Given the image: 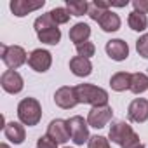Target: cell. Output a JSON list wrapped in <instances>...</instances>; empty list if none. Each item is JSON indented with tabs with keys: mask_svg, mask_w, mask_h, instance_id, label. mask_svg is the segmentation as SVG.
I'll use <instances>...</instances> for the list:
<instances>
[{
	"mask_svg": "<svg viewBox=\"0 0 148 148\" xmlns=\"http://www.w3.org/2000/svg\"><path fill=\"white\" fill-rule=\"evenodd\" d=\"M108 138L117 143L120 148H139L141 146V141H139V136L132 131V127L124 122V120H115L112 122V127H110V132H108Z\"/></svg>",
	"mask_w": 148,
	"mask_h": 148,
	"instance_id": "obj_1",
	"label": "cell"
},
{
	"mask_svg": "<svg viewBox=\"0 0 148 148\" xmlns=\"http://www.w3.org/2000/svg\"><path fill=\"white\" fill-rule=\"evenodd\" d=\"M75 94H77L79 103H86V105H92V106H106V103H108V92L92 84L75 86Z\"/></svg>",
	"mask_w": 148,
	"mask_h": 148,
	"instance_id": "obj_2",
	"label": "cell"
},
{
	"mask_svg": "<svg viewBox=\"0 0 148 148\" xmlns=\"http://www.w3.org/2000/svg\"><path fill=\"white\" fill-rule=\"evenodd\" d=\"M18 117L25 125H37L42 119V106L35 98H25L18 105Z\"/></svg>",
	"mask_w": 148,
	"mask_h": 148,
	"instance_id": "obj_3",
	"label": "cell"
},
{
	"mask_svg": "<svg viewBox=\"0 0 148 148\" xmlns=\"http://www.w3.org/2000/svg\"><path fill=\"white\" fill-rule=\"evenodd\" d=\"M68 122V129H70V138L75 145H84L86 141H89V124L87 120H84V117L75 115L66 120Z\"/></svg>",
	"mask_w": 148,
	"mask_h": 148,
	"instance_id": "obj_4",
	"label": "cell"
},
{
	"mask_svg": "<svg viewBox=\"0 0 148 148\" xmlns=\"http://www.w3.org/2000/svg\"><path fill=\"white\" fill-rule=\"evenodd\" d=\"M2 61L9 70H16L26 63V52L19 45H4L2 44Z\"/></svg>",
	"mask_w": 148,
	"mask_h": 148,
	"instance_id": "obj_5",
	"label": "cell"
},
{
	"mask_svg": "<svg viewBox=\"0 0 148 148\" xmlns=\"http://www.w3.org/2000/svg\"><path fill=\"white\" fill-rule=\"evenodd\" d=\"M113 117V110L112 106H92V110L89 112L87 115V124L91 127H96V129H101L105 127Z\"/></svg>",
	"mask_w": 148,
	"mask_h": 148,
	"instance_id": "obj_6",
	"label": "cell"
},
{
	"mask_svg": "<svg viewBox=\"0 0 148 148\" xmlns=\"http://www.w3.org/2000/svg\"><path fill=\"white\" fill-rule=\"evenodd\" d=\"M0 84H2V89L9 94H18L23 91V77L16 70H7L2 73V77H0Z\"/></svg>",
	"mask_w": 148,
	"mask_h": 148,
	"instance_id": "obj_7",
	"label": "cell"
},
{
	"mask_svg": "<svg viewBox=\"0 0 148 148\" xmlns=\"http://www.w3.org/2000/svg\"><path fill=\"white\" fill-rule=\"evenodd\" d=\"M28 64H30L35 71L44 73V71H47V70L51 68V64H52V56H51V52L45 51V49H35V51H32V54L28 56Z\"/></svg>",
	"mask_w": 148,
	"mask_h": 148,
	"instance_id": "obj_8",
	"label": "cell"
},
{
	"mask_svg": "<svg viewBox=\"0 0 148 148\" xmlns=\"http://www.w3.org/2000/svg\"><path fill=\"white\" fill-rule=\"evenodd\" d=\"M47 136L51 139H54L58 145H63L70 139V129H68V122L66 120H61V119H56L49 124L47 127Z\"/></svg>",
	"mask_w": 148,
	"mask_h": 148,
	"instance_id": "obj_9",
	"label": "cell"
},
{
	"mask_svg": "<svg viewBox=\"0 0 148 148\" xmlns=\"http://www.w3.org/2000/svg\"><path fill=\"white\" fill-rule=\"evenodd\" d=\"M127 115H129V120H131V122H136V124L145 122V120L148 119V99H145V98H136V99L129 105Z\"/></svg>",
	"mask_w": 148,
	"mask_h": 148,
	"instance_id": "obj_10",
	"label": "cell"
},
{
	"mask_svg": "<svg viewBox=\"0 0 148 148\" xmlns=\"http://www.w3.org/2000/svg\"><path fill=\"white\" fill-rule=\"evenodd\" d=\"M54 101H56V105H58L59 108H63V110L73 108V106L79 103V101H77V94H75V87H68V86L59 87V89L56 91V94H54Z\"/></svg>",
	"mask_w": 148,
	"mask_h": 148,
	"instance_id": "obj_11",
	"label": "cell"
},
{
	"mask_svg": "<svg viewBox=\"0 0 148 148\" xmlns=\"http://www.w3.org/2000/svg\"><path fill=\"white\" fill-rule=\"evenodd\" d=\"M106 54L113 61H124L129 56V45H127V42H124L120 38L108 40L106 42Z\"/></svg>",
	"mask_w": 148,
	"mask_h": 148,
	"instance_id": "obj_12",
	"label": "cell"
},
{
	"mask_svg": "<svg viewBox=\"0 0 148 148\" xmlns=\"http://www.w3.org/2000/svg\"><path fill=\"white\" fill-rule=\"evenodd\" d=\"M44 7V0H40V2H26V0H12L11 2V11L14 16L18 18H23L37 9H42Z\"/></svg>",
	"mask_w": 148,
	"mask_h": 148,
	"instance_id": "obj_13",
	"label": "cell"
},
{
	"mask_svg": "<svg viewBox=\"0 0 148 148\" xmlns=\"http://www.w3.org/2000/svg\"><path fill=\"white\" fill-rule=\"evenodd\" d=\"M70 70L73 71V75H77V77H87L92 71V64L87 58L75 56V58L70 59Z\"/></svg>",
	"mask_w": 148,
	"mask_h": 148,
	"instance_id": "obj_14",
	"label": "cell"
},
{
	"mask_svg": "<svg viewBox=\"0 0 148 148\" xmlns=\"http://www.w3.org/2000/svg\"><path fill=\"white\" fill-rule=\"evenodd\" d=\"M4 132H5V138L9 141H12L14 145H21L25 141V127L19 122H9V124H5Z\"/></svg>",
	"mask_w": 148,
	"mask_h": 148,
	"instance_id": "obj_15",
	"label": "cell"
},
{
	"mask_svg": "<svg viewBox=\"0 0 148 148\" xmlns=\"http://www.w3.org/2000/svg\"><path fill=\"white\" fill-rule=\"evenodd\" d=\"M89 37H91V28L86 23H77L73 25V28H70V40L75 42V45L87 42Z\"/></svg>",
	"mask_w": 148,
	"mask_h": 148,
	"instance_id": "obj_16",
	"label": "cell"
},
{
	"mask_svg": "<svg viewBox=\"0 0 148 148\" xmlns=\"http://www.w3.org/2000/svg\"><path fill=\"white\" fill-rule=\"evenodd\" d=\"M99 26L103 32H117L120 28V18L119 14L112 12V11H105L103 18L99 19Z\"/></svg>",
	"mask_w": 148,
	"mask_h": 148,
	"instance_id": "obj_17",
	"label": "cell"
},
{
	"mask_svg": "<svg viewBox=\"0 0 148 148\" xmlns=\"http://www.w3.org/2000/svg\"><path fill=\"white\" fill-rule=\"evenodd\" d=\"M110 86H112V89L117 91V92H122V91L129 89V87H131V73H127V71H119V73H115V75L110 79Z\"/></svg>",
	"mask_w": 148,
	"mask_h": 148,
	"instance_id": "obj_18",
	"label": "cell"
},
{
	"mask_svg": "<svg viewBox=\"0 0 148 148\" xmlns=\"http://www.w3.org/2000/svg\"><path fill=\"white\" fill-rule=\"evenodd\" d=\"M134 94H141L145 91H148V75L138 71V73H131V87H129Z\"/></svg>",
	"mask_w": 148,
	"mask_h": 148,
	"instance_id": "obj_19",
	"label": "cell"
},
{
	"mask_svg": "<svg viewBox=\"0 0 148 148\" xmlns=\"http://www.w3.org/2000/svg\"><path fill=\"white\" fill-rule=\"evenodd\" d=\"M127 23H129V26H131L134 32H145L146 26H148L146 14H141V12H136V11H132V12L129 14Z\"/></svg>",
	"mask_w": 148,
	"mask_h": 148,
	"instance_id": "obj_20",
	"label": "cell"
},
{
	"mask_svg": "<svg viewBox=\"0 0 148 148\" xmlns=\"http://www.w3.org/2000/svg\"><path fill=\"white\" fill-rule=\"evenodd\" d=\"M37 37H38V40L44 42V44L56 45V44H59V40H61V30H59L58 26H56V28H49V30H44V32L37 33Z\"/></svg>",
	"mask_w": 148,
	"mask_h": 148,
	"instance_id": "obj_21",
	"label": "cell"
},
{
	"mask_svg": "<svg viewBox=\"0 0 148 148\" xmlns=\"http://www.w3.org/2000/svg\"><path fill=\"white\" fill-rule=\"evenodd\" d=\"M89 4L86 2V0H80V2H77V0H66V9L71 16H84L89 12Z\"/></svg>",
	"mask_w": 148,
	"mask_h": 148,
	"instance_id": "obj_22",
	"label": "cell"
},
{
	"mask_svg": "<svg viewBox=\"0 0 148 148\" xmlns=\"http://www.w3.org/2000/svg\"><path fill=\"white\" fill-rule=\"evenodd\" d=\"M33 26H35V32H37V33H40V32H44V30H49V28H56L58 25L52 21L51 14L47 12V14H42V16H38V18L35 19Z\"/></svg>",
	"mask_w": 148,
	"mask_h": 148,
	"instance_id": "obj_23",
	"label": "cell"
},
{
	"mask_svg": "<svg viewBox=\"0 0 148 148\" xmlns=\"http://www.w3.org/2000/svg\"><path fill=\"white\" fill-rule=\"evenodd\" d=\"M51 18H52V21L56 23V25H64V23H68L70 21V12H68V9H64V7H56V9H52L51 12Z\"/></svg>",
	"mask_w": 148,
	"mask_h": 148,
	"instance_id": "obj_24",
	"label": "cell"
},
{
	"mask_svg": "<svg viewBox=\"0 0 148 148\" xmlns=\"http://www.w3.org/2000/svg\"><path fill=\"white\" fill-rule=\"evenodd\" d=\"M77 52H79V56H82V58H91V56H94V52H96V47H94V44L92 42H84V44H79L77 45Z\"/></svg>",
	"mask_w": 148,
	"mask_h": 148,
	"instance_id": "obj_25",
	"label": "cell"
},
{
	"mask_svg": "<svg viewBox=\"0 0 148 148\" xmlns=\"http://www.w3.org/2000/svg\"><path fill=\"white\" fill-rule=\"evenodd\" d=\"M136 51L141 58L148 59V33H145L143 37H139L136 40Z\"/></svg>",
	"mask_w": 148,
	"mask_h": 148,
	"instance_id": "obj_26",
	"label": "cell"
},
{
	"mask_svg": "<svg viewBox=\"0 0 148 148\" xmlns=\"http://www.w3.org/2000/svg\"><path fill=\"white\" fill-rule=\"evenodd\" d=\"M87 145H89V148H110V143H108V139L105 138V136H91L89 138V141H87Z\"/></svg>",
	"mask_w": 148,
	"mask_h": 148,
	"instance_id": "obj_27",
	"label": "cell"
},
{
	"mask_svg": "<svg viewBox=\"0 0 148 148\" xmlns=\"http://www.w3.org/2000/svg\"><path fill=\"white\" fill-rule=\"evenodd\" d=\"M37 148H58V143L49 136H40L37 141Z\"/></svg>",
	"mask_w": 148,
	"mask_h": 148,
	"instance_id": "obj_28",
	"label": "cell"
},
{
	"mask_svg": "<svg viewBox=\"0 0 148 148\" xmlns=\"http://www.w3.org/2000/svg\"><path fill=\"white\" fill-rule=\"evenodd\" d=\"M132 5H134V11L136 12L148 14V0H134Z\"/></svg>",
	"mask_w": 148,
	"mask_h": 148,
	"instance_id": "obj_29",
	"label": "cell"
},
{
	"mask_svg": "<svg viewBox=\"0 0 148 148\" xmlns=\"http://www.w3.org/2000/svg\"><path fill=\"white\" fill-rule=\"evenodd\" d=\"M103 14H105V11H101V9H98V7H94L92 4H91V7H89V12H87V16L92 19V21H98L99 23V19L103 18Z\"/></svg>",
	"mask_w": 148,
	"mask_h": 148,
	"instance_id": "obj_30",
	"label": "cell"
},
{
	"mask_svg": "<svg viewBox=\"0 0 148 148\" xmlns=\"http://www.w3.org/2000/svg\"><path fill=\"white\" fill-rule=\"evenodd\" d=\"M92 5L98 7V9H101V11H108V7H112V4L110 2H105V0H94Z\"/></svg>",
	"mask_w": 148,
	"mask_h": 148,
	"instance_id": "obj_31",
	"label": "cell"
},
{
	"mask_svg": "<svg viewBox=\"0 0 148 148\" xmlns=\"http://www.w3.org/2000/svg\"><path fill=\"white\" fill-rule=\"evenodd\" d=\"M0 148H11L9 145H5V143H2V145H0Z\"/></svg>",
	"mask_w": 148,
	"mask_h": 148,
	"instance_id": "obj_32",
	"label": "cell"
},
{
	"mask_svg": "<svg viewBox=\"0 0 148 148\" xmlns=\"http://www.w3.org/2000/svg\"><path fill=\"white\" fill-rule=\"evenodd\" d=\"M139 148H145V146H143V145H141V146H139Z\"/></svg>",
	"mask_w": 148,
	"mask_h": 148,
	"instance_id": "obj_33",
	"label": "cell"
},
{
	"mask_svg": "<svg viewBox=\"0 0 148 148\" xmlns=\"http://www.w3.org/2000/svg\"><path fill=\"white\" fill-rule=\"evenodd\" d=\"M66 148H68V146H66Z\"/></svg>",
	"mask_w": 148,
	"mask_h": 148,
	"instance_id": "obj_34",
	"label": "cell"
}]
</instances>
